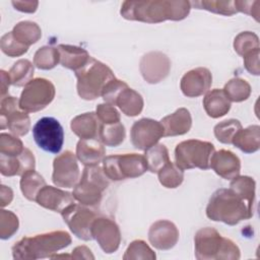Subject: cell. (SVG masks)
I'll return each instance as SVG.
<instances>
[{"label":"cell","mask_w":260,"mask_h":260,"mask_svg":"<svg viewBox=\"0 0 260 260\" xmlns=\"http://www.w3.org/2000/svg\"><path fill=\"white\" fill-rule=\"evenodd\" d=\"M191 10L189 1H124L121 15L128 20L157 23L166 20H182Z\"/></svg>","instance_id":"6da1fadb"},{"label":"cell","mask_w":260,"mask_h":260,"mask_svg":"<svg viewBox=\"0 0 260 260\" xmlns=\"http://www.w3.org/2000/svg\"><path fill=\"white\" fill-rule=\"evenodd\" d=\"M254 209V205L232 188H220L211 195L206 207V215L211 220L235 225L251 218Z\"/></svg>","instance_id":"7a4b0ae2"},{"label":"cell","mask_w":260,"mask_h":260,"mask_svg":"<svg viewBox=\"0 0 260 260\" xmlns=\"http://www.w3.org/2000/svg\"><path fill=\"white\" fill-rule=\"evenodd\" d=\"M71 244V237L65 231H53L32 237H24L12 247L14 259L35 260L51 258L59 250Z\"/></svg>","instance_id":"3957f363"},{"label":"cell","mask_w":260,"mask_h":260,"mask_svg":"<svg viewBox=\"0 0 260 260\" xmlns=\"http://www.w3.org/2000/svg\"><path fill=\"white\" fill-rule=\"evenodd\" d=\"M194 243L195 257L198 260H238L241 256L239 247L212 228L199 230Z\"/></svg>","instance_id":"277c9868"},{"label":"cell","mask_w":260,"mask_h":260,"mask_svg":"<svg viewBox=\"0 0 260 260\" xmlns=\"http://www.w3.org/2000/svg\"><path fill=\"white\" fill-rule=\"evenodd\" d=\"M75 76L77 92L81 99L86 101L101 96L107 84L116 78L108 65L92 57L83 67L75 71Z\"/></svg>","instance_id":"5b68a950"},{"label":"cell","mask_w":260,"mask_h":260,"mask_svg":"<svg viewBox=\"0 0 260 260\" xmlns=\"http://www.w3.org/2000/svg\"><path fill=\"white\" fill-rule=\"evenodd\" d=\"M110 179L104 169L96 166H85L82 176L74 186L73 196L80 204L96 206L101 203L104 191L109 187Z\"/></svg>","instance_id":"8992f818"},{"label":"cell","mask_w":260,"mask_h":260,"mask_svg":"<svg viewBox=\"0 0 260 260\" xmlns=\"http://www.w3.org/2000/svg\"><path fill=\"white\" fill-rule=\"evenodd\" d=\"M214 151V145L211 142L198 139L185 140L175 148V164L183 171L195 168L208 170Z\"/></svg>","instance_id":"52a82bcc"},{"label":"cell","mask_w":260,"mask_h":260,"mask_svg":"<svg viewBox=\"0 0 260 260\" xmlns=\"http://www.w3.org/2000/svg\"><path fill=\"white\" fill-rule=\"evenodd\" d=\"M103 169L110 180L121 181L137 178L147 171L145 156L138 153L108 155L103 160Z\"/></svg>","instance_id":"ba28073f"},{"label":"cell","mask_w":260,"mask_h":260,"mask_svg":"<svg viewBox=\"0 0 260 260\" xmlns=\"http://www.w3.org/2000/svg\"><path fill=\"white\" fill-rule=\"evenodd\" d=\"M55 93V86L50 80L35 78L24 86L19 99V108L26 113L39 112L52 103Z\"/></svg>","instance_id":"9c48e42d"},{"label":"cell","mask_w":260,"mask_h":260,"mask_svg":"<svg viewBox=\"0 0 260 260\" xmlns=\"http://www.w3.org/2000/svg\"><path fill=\"white\" fill-rule=\"evenodd\" d=\"M32 136L40 148L51 153H58L64 143V130L60 122L53 117L38 120L32 127Z\"/></svg>","instance_id":"30bf717a"},{"label":"cell","mask_w":260,"mask_h":260,"mask_svg":"<svg viewBox=\"0 0 260 260\" xmlns=\"http://www.w3.org/2000/svg\"><path fill=\"white\" fill-rule=\"evenodd\" d=\"M61 215L64 221L67 223L70 231L83 241H89L92 239L91 225L96 218V213L83 204L72 203L67 206Z\"/></svg>","instance_id":"8fae6325"},{"label":"cell","mask_w":260,"mask_h":260,"mask_svg":"<svg viewBox=\"0 0 260 260\" xmlns=\"http://www.w3.org/2000/svg\"><path fill=\"white\" fill-rule=\"evenodd\" d=\"M79 168L76 154L66 150L58 155L53 162L52 181L61 188H73L79 180Z\"/></svg>","instance_id":"7c38bea8"},{"label":"cell","mask_w":260,"mask_h":260,"mask_svg":"<svg viewBox=\"0 0 260 260\" xmlns=\"http://www.w3.org/2000/svg\"><path fill=\"white\" fill-rule=\"evenodd\" d=\"M130 136L135 148L146 150L155 145L164 136V127L156 120L143 118L134 122L131 127Z\"/></svg>","instance_id":"4fadbf2b"},{"label":"cell","mask_w":260,"mask_h":260,"mask_svg":"<svg viewBox=\"0 0 260 260\" xmlns=\"http://www.w3.org/2000/svg\"><path fill=\"white\" fill-rule=\"evenodd\" d=\"M91 236L102 250L111 254L119 249L121 233L118 224L108 217H96L91 225Z\"/></svg>","instance_id":"5bb4252c"},{"label":"cell","mask_w":260,"mask_h":260,"mask_svg":"<svg viewBox=\"0 0 260 260\" xmlns=\"http://www.w3.org/2000/svg\"><path fill=\"white\" fill-rule=\"evenodd\" d=\"M139 69L146 82L151 84L158 83L170 73L171 60L161 52H149L140 59Z\"/></svg>","instance_id":"9a60e30c"},{"label":"cell","mask_w":260,"mask_h":260,"mask_svg":"<svg viewBox=\"0 0 260 260\" xmlns=\"http://www.w3.org/2000/svg\"><path fill=\"white\" fill-rule=\"evenodd\" d=\"M212 83V75L205 67H198L185 73L181 79L180 87L184 95L196 98L206 93Z\"/></svg>","instance_id":"2e32d148"},{"label":"cell","mask_w":260,"mask_h":260,"mask_svg":"<svg viewBox=\"0 0 260 260\" xmlns=\"http://www.w3.org/2000/svg\"><path fill=\"white\" fill-rule=\"evenodd\" d=\"M148 240L158 250H170L179 240V230L170 220H157L149 228Z\"/></svg>","instance_id":"e0dca14e"},{"label":"cell","mask_w":260,"mask_h":260,"mask_svg":"<svg viewBox=\"0 0 260 260\" xmlns=\"http://www.w3.org/2000/svg\"><path fill=\"white\" fill-rule=\"evenodd\" d=\"M36 201L44 208L61 213L67 206L75 202V198L70 192L46 185L37 195Z\"/></svg>","instance_id":"ac0fdd59"},{"label":"cell","mask_w":260,"mask_h":260,"mask_svg":"<svg viewBox=\"0 0 260 260\" xmlns=\"http://www.w3.org/2000/svg\"><path fill=\"white\" fill-rule=\"evenodd\" d=\"M35 167L34 153L26 147L20 154L15 156L0 154V172L3 176H22L27 171L35 170Z\"/></svg>","instance_id":"d6986e66"},{"label":"cell","mask_w":260,"mask_h":260,"mask_svg":"<svg viewBox=\"0 0 260 260\" xmlns=\"http://www.w3.org/2000/svg\"><path fill=\"white\" fill-rule=\"evenodd\" d=\"M210 168L221 178L233 180L240 175V158L231 150L220 149L214 151L210 158Z\"/></svg>","instance_id":"ffe728a7"},{"label":"cell","mask_w":260,"mask_h":260,"mask_svg":"<svg viewBox=\"0 0 260 260\" xmlns=\"http://www.w3.org/2000/svg\"><path fill=\"white\" fill-rule=\"evenodd\" d=\"M106 149L100 139H80L76 145V157L84 166L100 165L105 158Z\"/></svg>","instance_id":"44dd1931"},{"label":"cell","mask_w":260,"mask_h":260,"mask_svg":"<svg viewBox=\"0 0 260 260\" xmlns=\"http://www.w3.org/2000/svg\"><path fill=\"white\" fill-rule=\"evenodd\" d=\"M102 122L93 112L84 113L72 119L70 127L80 139H99Z\"/></svg>","instance_id":"7402d4cb"},{"label":"cell","mask_w":260,"mask_h":260,"mask_svg":"<svg viewBox=\"0 0 260 260\" xmlns=\"http://www.w3.org/2000/svg\"><path fill=\"white\" fill-rule=\"evenodd\" d=\"M164 127V136H177L187 133L192 126L190 112L185 108L176 110L160 121Z\"/></svg>","instance_id":"603a6c76"},{"label":"cell","mask_w":260,"mask_h":260,"mask_svg":"<svg viewBox=\"0 0 260 260\" xmlns=\"http://www.w3.org/2000/svg\"><path fill=\"white\" fill-rule=\"evenodd\" d=\"M60 55V64L68 69L77 71L83 67L90 56L83 48L72 45H58L57 47Z\"/></svg>","instance_id":"cb8c5ba5"},{"label":"cell","mask_w":260,"mask_h":260,"mask_svg":"<svg viewBox=\"0 0 260 260\" xmlns=\"http://www.w3.org/2000/svg\"><path fill=\"white\" fill-rule=\"evenodd\" d=\"M203 107L209 117L219 118L230 111L231 101L222 89L214 88L206 92L203 99Z\"/></svg>","instance_id":"d4e9b609"},{"label":"cell","mask_w":260,"mask_h":260,"mask_svg":"<svg viewBox=\"0 0 260 260\" xmlns=\"http://www.w3.org/2000/svg\"><path fill=\"white\" fill-rule=\"evenodd\" d=\"M232 144L245 153L257 151L260 147V127L258 125H252L245 129L242 128L236 133Z\"/></svg>","instance_id":"484cf974"},{"label":"cell","mask_w":260,"mask_h":260,"mask_svg":"<svg viewBox=\"0 0 260 260\" xmlns=\"http://www.w3.org/2000/svg\"><path fill=\"white\" fill-rule=\"evenodd\" d=\"M0 128L2 130L8 128L12 134L23 136L30 128L29 116L19 108L6 116H0Z\"/></svg>","instance_id":"4316f807"},{"label":"cell","mask_w":260,"mask_h":260,"mask_svg":"<svg viewBox=\"0 0 260 260\" xmlns=\"http://www.w3.org/2000/svg\"><path fill=\"white\" fill-rule=\"evenodd\" d=\"M115 106H118L126 116L134 117L141 113L143 109V99L140 93L127 86L117 96Z\"/></svg>","instance_id":"83f0119b"},{"label":"cell","mask_w":260,"mask_h":260,"mask_svg":"<svg viewBox=\"0 0 260 260\" xmlns=\"http://www.w3.org/2000/svg\"><path fill=\"white\" fill-rule=\"evenodd\" d=\"M13 37L21 44L29 48L30 45L36 44L42 37L41 27L34 21L24 20L16 23L11 30Z\"/></svg>","instance_id":"f1b7e54d"},{"label":"cell","mask_w":260,"mask_h":260,"mask_svg":"<svg viewBox=\"0 0 260 260\" xmlns=\"http://www.w3.org/2000/svg\"><path fill=\"white\" fill-rule=\"evenodd\" d=\"M46 185L47 184L43 176H41L35 170L27 171L21 176L20 179V190L23 196L30 201H36L37 195Z\"/></svg>","instance_id":"f546056e"},{"label":"cell","mask_w":260,"mask_h":260,"mask_svg":"<svg viewBox=\"0 0 260 260\" xmlns=\"http://www.w3.org/2000/svg\"><path fill=\"white\" fill-rule=\"evenodd\" d=\"M9 79L12 85L25 86L34 76V64L27 59L16 61L8 71Z\"/></svg>","instance_id":"4dcf8cb0"},{"label":"cell","mask_w":260,"mask_h":260,"mask_svg":"<svg viewBox=\"0 0 260 260\" xmlns=\"http://www.w3.org/2000/svg\"><path fill=\"white\" fill-rule=\"evenodd\" d=\"M126 131L122 123L103 124L101 125L99 139L104 145L107 146H118L125 139Z\"/></svg>","instance_id":"1f68e13d"},{"label":"cell","mask_w":260,"mask_h":260,"mask_svg":"<svg viewBox=\"0 0 260 260\" xmlns=\"http://www.w3.org/2000/svg\"><path fill=\"white\" fill-rule=\"evenodd\" d=\"M145 159L147 162V170L151 173H157L170 160L169 150L166 145L156 143L145 150Z\"/></svg>","instance_id":"d6a6232c"},{"label":"cell","mask_w":260,"mask_h":260,"mask_svg":"<svg viewBox=\"0 0 260 260\" xmlns=\"http://www.w3.org/2000/svg\"><path fill=\"white\" fill-rule=\"evenodd\" d=\"M231 102L240 103L246 101L251 94L250 84L243 78L235 77L231 79L222 89Z\"/></svg>","instance_id":"836d02e7"},{"label":"cell","mask_w":260,"mask_h":260,"mask_svg":"<svg viewBox=\"0 0 260 260\" xmlns=\"http://www.w3.org/2000/svg\"><path fill=\"white\" fill-rule=\"evenodd\" d=\"M158 181L166 188H177L184 180V172L175 162L169 161L158 172Z\"/></svg>","instance_id":"e575fe53"},{"label":"cell","mask_w":260,"mask_h":260,"mask_svg":"<svg viewBox=\"0 0 260 260\" xmlns=\"http://www.w3.org/2000/svg\"><path fill=\"white\" fill-rule=\"evenodd\" d=\"M60 63V55L57 48L44 46L40 48L34 56V65L43 70H50Z\"/></svg>","instance_id":"d590c367"},{"label":"cell","mask_w":260,"mask_h":260,"mask_svg":"<svg viewBox=\"0 0 260 260\" xmlns=\"http://www.w3.org/2000/svg\"><path fill=\"white\" fill-rule=\"evenodd\" d=\"M230 188L236 191L250 204L255 206V188L256 183L253 178L248 176H238L234 178L230 184Z\"/></svg>","instance_id":"8d00e7d4"},{"label":"cell","mask_w":260,"mask_h":260,"mask_svg":"<svg viewBox=\"0 0 260 260\" xmlns=\"http://www.w3.org/2000/svg\"><path fill=\"white\" fill-rule=\"evenodd\" d=\"M234 49L240 56L244 57L250 52L259 50V38L252 31H242L234 40Z\"/></svg>","instance_id":"74e56055"},{"label":"cell","mask_w":260,"mask_h":260,"mask_svg":"<svg viewBox=\"0 0 260 260\" xmlns=\"http://www.w3.org/2000/svg\"><path fill=\"white\" fill-rule=\"evenodd\" d=\"M242 129V124L239 120L229 119L224 120L214 127V135L216 139L224 144H232L236 133Z\"/></svg>","instance_id":"f35d334b"},{"label":"cell","mask_w":260,"mask_h":260,"mask_svg":"<svg viewBox=\"0 0 260 260\" xmlns=\"http://www.w3.org/2000/svg\"><path fill=\"white\" fill-rule=\"evenodd\" d=\"M191 5L199 9H205L207 11L222 14V15H234L237 13V9L235 7L234 1H213V0H203V1H195L190 2Z\"/></svg>","instance_id":"ab89813d"},{"label":"cell","mask_w":260,"mask_h":260,"mask_svg":"<svg viewBox=\"0 0 260 260\" xmlns=\"http://www.w3.org/2000/svg\"><path fill=\"white\" fill-rule=\"evenodd\" d=\"M156 258L155 253L151 250V248L142 240L133 241L125 251L123 256L124 260H132V259H148L154 260Z\"/></svg>","instance_id":"60d3db41"},{"label":"cell","mask_w":260,"mask_h":260,"mask_svg":"<svg viewBox=\"0 0 260 260\" xmlns=\"http://www.w3.org/2000/svg\"><path fill=\"white\" fill-rule=\"evenodd\" d=\"M0 48L4 54L9 57H19L27 52L28 47L19 43L14 37L12 31L6 32L0 40Z\"/></svg>","instance_id":"b9f144b4"},{"label":"cell","mask_w":260,"mask_h":260,"mask_svg":"<svg viewBox=\"0 0 260 260\" xmlns=\"http://www.w3.org/2000/svg\"><path fill=\"white\" fill-rule=\"evenodd\" d=\"M22 141L16 137V135H11L8 133L0 134V154L7 156H15L20 154L24 150Z\"/></svg>","instance_id":"7bdbcfd3"},{"label":"cell","mask_w":260,"mask_h":260,"mask_svg":"<svg viewBox=\"0 0 260 260\" xmlns=\"http://www.w3.org/2000/svg\"><path fill=\"white\" fill-rule=\"evenodd\" d=\"M18 217L9 210L2 209L0 212V238L6 240L11 238L18 230Z\"/></svg>","instance_id":"ee69618b"},{"label":"cell","mask_w":260,"mask_h":260,"mask_svg":"<svg viewBox=\"0 0 260 260\" xmlns=\"http://www.w3.org/2000/svg\"><path fill=\"white\" fill-rule=\"evenodd\" d=\"M95 114L103 124H113L120 122V114L116 110L115 106L111 104H100L96 107Z\"/></svg>","instance_id":"f6af8a7d"},{"label":"cell","mask_w":260,"mask_h":260,"mask_svg":"<svg viewBox=\"0 0 260 260\" xmlns=\"http://www.w3.org/2000/svg\"><path fill=\"white\" fill-rule=\"evenodd\" d=\"M127 86H128V84L126 82L115 78L112 81H110L107 84V86L104 88L102 96H103V99L106 103L115 106V102H116L117 96Z\"/></svg>","instance_id":"bcb514c9"},{"label":"cell","mask_w":260,"mask_h":260,"mask_svg":"<svg viewBox=\"0 0 260 260\" xmlns=\"http://www.w3.org/2000/svg\"><path fill=\"white\" fill-rule=\"evenodd\" d=\"M234 4L238 12H244L259 21L260 1H234Z\"/></svg>","instance_id":"7dc6e473"},{"label":"cell","mask_w":260,"mask_h":260,"mask_svg":"<svg viewBox=\"0 0 260 260\" xmlns=\"http://www.w3.org/2000/svg\"><path fill=\"white\" fill-rule=\"evenodd\" d=\"M244 65L248 72L253 75H259L260 66H259V50L248 53L244 57Z\"/></svg>","instance_id":"c3c4849f"},{"label":"cell","mask_w":260,"mask_h":260,"mask_svg":"<svg viewBox=\"0 0 260 260\" xmlns=\"http://www.w3.org/2000/svg\"><path fill=\"white\" fill-rule=\"evenodd\" d=\"M11 3L16 10L25 13L35 12L39 5L38 1H12Z\"/></svg>","instance_id":"681fc988"},{"label":"cell","mask_w":260,"mask_h":260,"mask_svg":"<svg viewBox=\"0 0 260 260\" xmlns=\"http://www.w3.org/2000/svg\"><path fill=\"white\" fill-rule=\"evenodd\" d=\"M71 258L73 259H94L89 248L86 246H78L76 247L71 254Z\"/></svg>","instance_id":"f907efd6"},{"label":"cell","mask_w":260,"mask_h":260,"mask_svg":"<svg viewBox=\"0 0 260 260\" xmlns=\"http://www.w3.org/2000/svg\"><path fill=\"white\" fill-rule=\"evenodd\" d=\"M12 199H13V192H12L11 188H9L5 185H1V188H0V203H1V206L5 207L6 205L10 204Z\"/></svg>","instance_id":"816d5d0a"},{"label":"cell","mask_w":260,"mask_h":260,"mask_svg":"<svg viewBox=\"0 0 260 260\" xmlns=\"http://www.w3.org/2000/svg\"><path fill=\"white\" fill-rule=\"evenodd\" d=\"M0 73H1L0 75H1V99H2L8 92V88H9V85L11 84V82L9 79L8 72L1 70Z\"/></svg>","instance_id":"f5cc1de1"}]
</instances>
